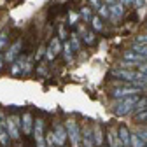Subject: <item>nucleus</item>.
<instances>
[{"mask_svg": "<svg viewBox=\"0 0 147 147\" xmlns=\"http://www.w3.org/2000/svg\"><path fill=\"white\" fill-rule=\"evenodd\" d=\"M103 130L100 124H95L93 126V142H95V147H103Z\"/></svg>", "mask_w": 147, "mask_h": 147, "instance_id": "nucleus-14", "label": "nucleus"}, {"mask_svg": "<svg viewBox=\"0 0 147 147\" xmlns=\"http://www.w3.org/2000/svg\"><path fill=\"white\" fill-rule=\"evenodd\" d=\"M142 89L137 88V86H131L130 82H126L124 86H119V88H114L110 91V96L114 100H119V98H124V96H131V95H140Z\"/></svg>", "mask_w": 147, "mask_h": 147, "instance_id": "nucleus-5", "label": "nucleus"}, {"mask_svg": "<svg viewBox=\"0 0 147 147\" xmlns=\"http://www.w3.org/2000/svg\"><path fill=\"white\" fill-rule=\"evenodd\" d=\"M44 54H46V46H39V49H37L35 53H33V56H32V60L37 63V61H40L42 58H44Z\"/></svg>", "mask_w": 147, "mask_h": 147, "instance_id": "nucleus-27", "label": "nucleus"}, {"mask_svg": "<svg viewBox=\"0 0 147 147\" xmlns=\"http://www.w3.org/2000/svg\"><path fill=\"white\" fill-rule=\"evenodd\" d=\"M130 130H128L126 126H119L117 128V138H119V142H121V145L123 147H130Z\"/></svg>", "mask_w": 147, "mask_h": 147, "instance_id": "nucleus-12", "label": "nucleus"}, {"mask_svg": "<svg viewBox=\"0 0 147 147\" xmlns=\"http://www.w3.org/2000/svg\"><path fill=\"white\" fill-rule=\"evenodd\" d=\"M107 140H109V147H119L121 142L117 138V130H114V128H109L107 131Z\"/></svg>", "mask_w": 147, "mask_h": 147, "instance_id": "nucleus-16", "label": "nucleus"}, {"mask_svg": "<svg viewBox=\"0 0 147 147\" xmlns=\"http://www.w3.org/2000/svg\"><path fill=\"white\" fill-rule=\"evenodd\" d=\"M79 147H82V145H79Z\"/></svg>", "mask_w": 147, "mask_h": 147, "instance_id": "nucleus-39", "label": "nucleus"}, {"mask_svg": "<svg viewBox=\"0 0 147 147\" xmlns=\"http://www.w3.org/2000/svg\"><path fill=\"white\" fill-rule=\"evenodd\" d=\"M5 117H7V114L2 110V107H0V126H5Z\"/></svg>", "mask_w": 147, "mask_h": 147, "instance_id": "nucleus-36", "label": "nucleus"}, {"mask_svg": "<svg viewBox=\"0 0 147 147\" xmlns=\"http://www.w3.org/2000/svg\"><path fill=\"white\" fill-rule=\"evenodd\" d=\"M131 51H135V53H138V54H142V56L147 58V46H144V44L133 42V44H131Z\"/></svg>", "mask_w": 147, "mask_h": 147, "instance_id": "nucleus-26", "label": "nucleus"}, {"mask_svg": "<svg viewBox=\"0 0 147 147\" xmlns=\"http://www.w3.org/2000/svg\"><path fill=\"white\" fill-rule=\"evenodd\" d=\"M123 60L135 61V63H144V61H147L145 56H142V54H138V53H135V51H131V49H128V51L123 53Z\"/></svg>", "mask_w": 147, "mask_h": 147, "instance_id": "nucleus-13", "label": "nucleus"}, {"mask_svg": "<svg viewBox=\"0 0 147 147\" xmlns=\"http://www.w3.org/2000/svg\"><path fill=\"white\" fill-rule=\"evenodd\" d=\"M137 65H138V63H135V61H128V60H123V61H119V63H117V68L133 70V68H137Z\"/></svg>", "mask_w": 147, "mask_h": 147, "instance_id": "nucleus-28", "label": "nucleus"}, {"mask_svg": "<svg viewBox=\"0 0 147 147\" xmlns=\"http://www.w3.org/2000/svg\"><path fill=\"white\" fill-rule=\"evenodd\" d=\"M119 147H123V145H119Z\"/></svg>", "mask_w": 147, "mask_h": 147, "instance_id": "nucleus-42", "label": "nucleus"}, {"mask_svg": "<svg viewBox=\"0 0 147 147\" xmlns=\"http://www.w3.org/2000/svg\"><path fill=\"white\" fill-rule=\"evenodd\" d=\"M89 25L93 26V32H103L105 30V26H103V20L100 16H96V14H93V18H91V21H89Z\"/></svg>", "mask_w": 147, "mask_h": 147, "instance_id": "nucleus-18", "label": "nucleus"}, {"mask_svg": "<svg viewBox=\"0 0 147 147\" xmlns=\"http://www.w3.org/2000/svg\"><path fill=\"white\" fill-rule=\"evenodd\" d=\"M5 130H7V133H9V137H11V140L12 142H21V130H20V128H18L16 126V123L12 121V117L7 114V117H5Z\"/></svg>", "mask_w": 147, "mask_h": 147, "instance_id": "nucleus-10", "label": "nucleus"}, {"mask_svg": "<svg viewBox=\"0 0 147 147\" xmlns=\"http://www.w3.org/2000/svg\"><path fill=\"white\" fill-rule=\"evenodd\" d=\"M23 47H25L23 37H18L16 40L9 42V46L2 51V58H4V61H5V63H12V61L23 53Z\"/></svg>", "mask_w": 147, "mask_h": 147, "instance_id": "nucleus-1", "label": "nucleus"}, {"mask_svg": "<svg viewBox=\"0 0 147 147\" xmlns=\"http://www.w3.org/2000/svg\"><path fill=\"white\" fill-rule=\"evenodd\" d=\"M33 119L35 116L32 114V110H25L21 114V133L25 137H30L33 131Z\"/></svg>", "mask_w": 147, "mask_h": 147, "instance_id": "nucleus-8", "label": "nucleus"}, {"mask_svg": "<svg viewBox=\"0 0 147 147\" xmlns=\"http://www.w3.org/2000/svg\"><path fill=\"white\" fill-rule=\"evenodd\" d=\"M63 147H67V145H63Z\"/></svg>", "mask_w": 147, "mask_h": 147, "instance_id": "nucleus-41", "label": "nucleus"}, {"mask_svg": "<svg viewBox=\"0 0 147 147\" xmlns=\"http://www.w3.org/2000/svg\"><path fill=\"white\" fill-rule=\"evenodd\" d=\"M68 21H70V25H72V26H77L79 14H77V12H74V11H70V14H68Z\"/></svg>", "mask_w": 147, "mask_h": 147, "instance_id": "nucleus-31", "label": "nucleus"}, {"mask_svg": "<svg viewBox=\"0 0 147 147\" xmlns=\"http://www.w3.org/2000/svg\"><path fill=\"white\" fill-rule=\"evenodd\" d=\"M137 135H138V137H140V138H142L145 144H147V128H142V130H137Z\"/></svg>", "mask_w": 147, "mask_h": 147, "instance_id": "nucleus-33", "label": "nucleus"}, {"mask_svg": "<svg viewBox=\"0 0 147 147\" xmlns=\"http://www.w3.org/2000/svg\"><path fill=\"white\" fill-rule=\"evenodd\" d=\"M145 109H147V96H142V98L137 100V103H135V107H133V112L137 114V112H140V110H145Z\"/></svg>", "mask_w": 147, "mask_h": 147, "instance_id": "nucleus-25", "label": "nucleus"}, {"mask_svg": "<svg viewBox=\"0 0 147 147\" xmlns=\"http://www.w3.org/2000/svg\"><path fill=\"white\" fill-rule=\"evenodd\" d=\"M135 42L147 46V33H140V35H137V37H135Z\"/></svg>", "mask_w": 147, "mask_h": 147, "instance_id": "nucleus-32", "label": "nucleus"}, {"mask_svg": "<svg viewBox=\"0 0 147 147\" xmlns=\"http://www.w3.org/2000/svg\"><path fill=\"white\" fill-rule=\"evenodd\" d=\"M44 135H46V119L35 117L33 119V131H32L33 140L35 142H42L44 140Z\"/></svg>", "mask_w": 147, "mask_h": 147, "instance_id": "nucleus-9", "label": "nucleus"}, {"mask_svg": "<svg viewBox=\"0 0 147 147\" xmlns=\"http://www.w3.org/2000/svg\"><path fill=\"white\" fill-rule=\"evenodd\" d=\"M61 46H63V42L58 39V37H53L51 42L46 46V54H44V58H46L47 61H53V60L61 53Z\"/></svg>", "mask_w": 147, "mask_h": 147, "instance_id": "nucleus-7", "label": "nucleus"}, {"mask_svg": "<svg viewBox=\"0 0 147 147\" xmlns=\"http://www.w3.org/2000/svg\"><path fill=\"white\" fill-rule=\"evenodd\" d=\"M88 4H89V7L93 11H96L100 7V4H102V0H88Z\"/></svg>", "mask_w": 147, "mask_h": 147, "instance_id": "nucleus-35", "label": "nucleus"}, {"mask_svg": "<svg viewBox=\"0 0 147 147\" xmlns=\"http://www.w3.org/2000/svg\"><path fill=\"white\" fill-rule=\"evenodd\" d=\"M145 147H147V144H145Z\"/></svg>", "mask_w": 147, "mask_h": 147, "instance_id": "nucleus-40", "label": "nucleus"}, {"mask_svg": "<svg viewBox=\"0 0 147 147\" xmlns=\"http://www.w3.org/2000/svg\"><path fill=\"white\" fill-rule=\"evenodd\" d=\"M81 40L86 44V46H95V42H96V32H84L82 35H81Z\"/></svg>", "mask_w": 147, "mask_h": 147, "instance_id": "nucleus-17", "label": "nucleus"}, {"mask_svg": "<svg viewBox=\"0 0 147 147\" xmlns=\"http://www.w3.org/2000/svg\"><path fill=\"white\" fill-rule=\"evenodd\" d=\"M110 76L116 79H123V81H133L135 79V70H126V68H114L110 72Z\"/></svg>", "mask_w": 147, "mask_h": 147, "instance_id": "nucleus-11", "label": "nucleus"}, {"mask_svg": "<svg viewBox=\"0 0 147 147\" xmlns=\"http://www.w3.org/2000/svg\"><path fill=\"white\" fill-rule=\"evenodd\" d=\"M63 124H65V130H67V135H68L70 145H72V147H79V145H81V138H82L79 123L74 119V117H68Z\"/></svg>", "mask_w": 147, "mask_h": 147, "instance_id": "nucleus-2", "label": "nucleus"}, {"mask_svg": "<svg viewBox=\"0 0 147 147\" xmlns=\"http://www.w3.org/2000/svg\"><path fill=\"white\" fill-rule=\"evenodd\" d=\"M68 32H67V28L63 26V25H60V28H58V39L61 40V42H65V40H68Z\"/></svg>", "mask_w": 147, "mask_h": 147, "instance_id": "nucleus-29", "label": "nucleus"}, {"mask_svg": "<svg viewBox=\"0 0 147 147\" xmlns=\"http://www.w3.org/2000/svg\"><path fill=\"white\" fill-rule=\"evenodd\" d=\"M145 5V0H131V7L135 9H142Z\"/></svg>", "mask_w": 147, "mask_h": 147, "instance_id": "nucleus-34", "label": "nucleus"}, {"mask_svg": "<svg viewBox=\"0 0 147 147\" xmlns=\"http://www.w3.org/2000/svg\"><path fill=\"white\" fill-rule=\"evenodd\" d=\"M5 68V61H4V58H2V53H0V72H2Z\"/></svg>", "mask_w": 147, "mask_h": 147, "instance_id": "nucleus-37", "label": "nucleus"}, {"mask_svg": "<svg viewBox=\"0 0 147 147\" xmlns=\"http://www.w3.org/2000/svg\"><path fill=\"white\" fill-rule=\"evenodd\" d=\"M60 54H63V58H65L68 63H72V60H74V51H72V47H70L68 40H65V42H63V46H61V53H60Z\"/></svg>", "mask_w": 147, "mask_h": 147, "instance_id": "nucleus-22", "label": "nucleus"}, {"mask_svg": "<svg viewBox=\"0 0 147 147\" xmlns=\"http://www.w3.org/2000/svg\"><path fill=\"white\" fill-rule=\"evenodd\" d=\"M68 44H70V47H72L74 53H79L82 40H81V37H79L77 33H70V35H68Z\"/></svg>", "mask_w": 147, "mask_h": 147, "instance_id": "nucleus-15", "label": "nucleus"}, {"mask_svg": "<svg viewBox=\"0 0 147 147\" xmlns=\"http://www.w3.org/2000/svg\"><path fill=\"white\" fill-rule=\"evenodd\" d=\"M51 137L56 144V147H63L68 140V135H67V130H65V124L61 121H54L53 123V128H51Z\"/></svg>", "mask_w": 147, "mask_h": 147, "instance_id": "nucleus-4", "label": "nucleus"}, {"mask_svg": "<svg viewBox=\"0 0 147 147\" xmlns=\"http://www.w3.org/2000/svg\"><path fill=\"white\" fill-rule=\"evenodd\" d=\"M9 39H11V32L7 28L0 30V53H2L7 46H9Z\"/></svg>", "mask_w": 147, "mask_h": 147, "instance_id": "nucleus-21", "label": "nucleus"}, {"mask_svg": "<svg viewBox=\"0 0 147 147\" xmlns=\"http://www.w3.org/2000/svg\"><path fill=\"white\" fill-rule=\"evenodd\" d=\"M12 145V140L7 133V130L4 126H0V147H11Z\"/></svg>", "mask_w": 147, "mask_h": 147, "instance_id": "nucleus-20", "label": "nucleus"}, {"mask_svg": "<svg viewBox=\"0 0 147 147\" xmlns=\"http://www.w3.org/2000/svg\"><path fill=\"white\" fill-rule=\"evenodd\" d=\"M93 9H91L89 5H84V7H81V11H79V18L84 21V23H89L91 21V18H93Z\"/></svg>", "mask_w": 147, "mask_h": 147, "instance_id": "nucleus-19", "label": "nucleus"}, {"mask_svg": "<svg viewBox=\"0 0 147 147\" xmlns=\"http://www.w3.org/2000/svg\"><path fill=\"white\" fill-rule=\"evenodd\" d=\"M130 147H145V142L137 135V131L130 133Z\"/></svg>", "mask_w": 147, "mask_h": 147, "instance_id": "nucleus-23", "label": "nucleus"}, {"mask_svg": "<svg viewBox=\"0 0 147 147\" xmlns=\"http://www.w3.org/2000/svg\"><path fill=\"white\" fill-rule=\"evenodd\" d=\"M124 12H126V7L121 4V2H116L109 5V21L112 25H117L123 18H124Z\"/></svg>", "mask_w": 147, "mask_h": 147, "instance_id": "nucleus-6", "label": "nucleus"}, {"mask_svg": "<svg viewBox=\"0 0 147 147\" xmlns=\"http://www.w3.org/2000/svg\"><path fill=\"white\" fill-rule=\"evenodd\" d=\"M135 121L137 123H147V109L145 110H140V112L135 114Z\"/></svg>", "mask_w": 147, "mask_h": 147, "instance_id": "nucleus-30", "label": "nucleus"}, {"mask_svg": "<svg viewBox=\"0 0 147 147\" xmlns=\"http://www.w3.org/2000/svg\"><path fill=\"white\" fill-rule=\"evenodd\" d=\"M140 98V95H131V96H124V98H119L116 107H114V114L116 116H126L133 112V107L137 103V100Z\"/></svg>", "mask_w": 147, "mask_h": 147, "instance_id": "nucleus-3", "label": "nucleus"}, {"mask_svg": "<svg viewBox=\"0 0 147 147\" xmlns=\"http://www.w3.org/2000/svg\"><path fill=\"white\" fill-rule=\"evenodd\" d=\"M95 12H96V16H100V18H102L103 21H105V20H109V5H105L103 2L100 4V7H98Z\"/></svg>", "mask_w": 147, "mask_h": 147, "instance_id": "nucleus-24", "label": "nucleus"}, {"mask_svg": "<svg viewBox=\"0 0 147 147\" xmlns=\"http://www.w3.org/2000/svg\"><path fill=\"white\" fill-rule=\"evenodd\" d=\"M114 2H116V0H103L105 5H110V4H114Z\"/></svg>", "mask_w": 147, "mask_h": 147, "instance_id": "nucleus-38", "label": "nucleus"}]
</instances>
